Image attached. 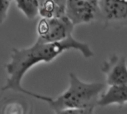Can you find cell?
I'll list each match as a JSON object with an SVG mask.
<instances>
[{
    "label": "cell",
    "mask_w": 127,
    "mask_h": 114,
    "mask_svg": "<svg viewBox=\"0 0 127 114\" xmlns=\"http://www.w3.org/2000/svg\"><path fill=\"white\" fill-rule=\"evenodd\" d=\"M65 16L74 26L89 24L101 19L99 1L68 0Z\"/></svg>",
    "instance_id": "277c9868"
},
{
    "label": "cell",
    "mask_w": 127,
    "mask_h": 114,
    "mask_svg": "<svg viewBox=\"0 0 127 114\" xmlns=\"http://www.w3.org/2000/svg\"><path fill=\"white\" fill-rule=\"evenodd\" d=\"M86 111V110H85ZM85 111L82 110H60L54 111L55 114H83Z\"/></svg>",
    "instance_id": "7c38bea8"
},
{
    "label": "cell",
    "mask_w": 127,
    "mask_h": 114,
    "mask_svg": "<svg viewBox=\"0 0 127 114\" xmlns=\"http://www.w3.org/2000/svg\"><path fill=\"white\" fill-rule=\"evenodd\" d=\"M101 19L106 28L127 27V0L99 1Z\"/></svg>",
    "instance_id": "5b68a950"
},
{
    "label": "cell",
    "mask_w": 127,
    "mask_h": 114,
    "mask_svg": "<svg viewBox=\"0 0 127 114\" xmlns=\"http://www.w3.org/2000/svg\"><path fill=\"white\" fill-rule=\"evenodd\" d=\"M127 104V84L109 86L101 93L97 102V106L107 107L118 105L122 107Z\"/></svg>",
    "instance_id": "52a82bcc"
},
{
    "label": "cell",
    "mask_w": 127,
    "mask_h": 114,
    "mask_svg": "<svg viewBox=\"0 0 127 114\" xmlns=\"http://www.w3.org/2000/svg\"><path fill=\"white\" fill-rule=\"evenodd\" d=\"M100 69L106 76L109 87L127 84V61L124 56L111 55L103 62Z\"/></svg>",
    "instance_id": "8992f818"
},
{
    "label": "cell",
    "mask_w": 127,
    "mask_h": 114,
    "mask_svg": "<svg viewBox=\"0 0 127 114\" xmlns=\"http://www.w3.org/2000/svg\"><path fill=\"white\" fill-rule=\"evenodd\" d=\"M16 7L29 19H34L39 14V0H16Z\"/></svg>",
    "instance_id": "9c48e42d"
},
{
    "label": "cell",
    "mask_w": 127,
    "mask_h": 114,
    "mask_svg": "<svg viewBox=\"0 0 127 114\" xmlns=\"http://www.w3.org/2000/svg\"><path fill=\"white\" fill-rule=\"evenodd\" d=\"M83 114H94V110H92V109L86 110V111H85V112H84Z\"/></svg>",
    "instance_id": "4fadbf2b"
},
{
    "label": "cell",
    "mask_w": 127,
    "mask_h": 114,
    "mask_svg": "<svg viewBox=\"0 0 127 114\" xmlns=\"http://www.w3.org/2000/svg\"><path fill=\"white\" fill-rule=\"evenodd\" d=\"M66 1L39 0V14L43 19L60 18L65 16Z\"/></svg>",
    "instance_id": "ba28073f"
},
{
    "label": "cell",
    "mask_w": 127,
    "mask_h": 114,
    "mask_svg": "<svg viewBox=\"0 0 127 114\" xmlns=\"http://www.w3.org/2000/svg\"><path fill=\"white\" fill-rule=\"evenodd\" d=\"M26 109L23 103L17 100L8 102L1 108V114H25Z\"/></svg>",
    "instance_id": "30bf717a"
},
{
    "label": "cell",
    "mask_w": 127,
    "mask_h": 114,
    "mask_svg": "<svg viewBox=\"0 0 127 114\" xmlns=\"http://www.w3.org/2000/svg\"><path fill=\"white\" fill-rule=\"evenodd\" d=\"M10 3L11 1L9 0H0V25L4 22L7 17Z\"/></svg>",
    "instance_id": "8fae6325"
},
{
    "label": "cell",
    "mask_w": 127,
    "mask_h": 114,
    "mask_svg": "<svg viewBox=\"0 0 127 114\" xmlns=\"http://www.w3.org/2000/svg\"><path fill=\"white\" fill-rule=\"evenodd\" d=\"M68 50L78 51L85 58H91L94 56V52L88 43L76 40L72 35L57 43H44L36 41L28 48H13L11 50L10 60L5 65L9 77L2 90H11L25 95L27 90L24 89L21 84L25 74L37 63H49Z\"/></svg>",
    "instance_id": "6da1fadb"
},
{
    "label": "cell",
    "mask_w": 127,
    "mask_h": 114,
    "mask_svg": "<svg viewBox=\"0 0 127 114\" xmlns=\"http://www.w3.org/2000/svg\"><path fill=\"white\" fill-rule=\"evenodd\" d=\"M74 28L66 16L49 19L42 18L37 25L36 41L44 43L63 41L72 35Z\"/></svg>",
    "instance_id": "3957f363"
},
{
    "label": "cell",
    "mask_w": 127,
    "mask_h": 114,
    "mask_svg": "<svg viewBox=\"0 0 127 114\" xmlns=\"http://www.w3.org/2000/svg\"><path fill=\"white\" fill-rule=\"evenodd\" d=\"M105 88L101 82H84L74 73H69V87L56 99L29 92L28 96L46 102L56 111L60 110H95L100 96Z\"/></svg>",
    "instance_id": "7a4b0ae2"
}]
</instances>
